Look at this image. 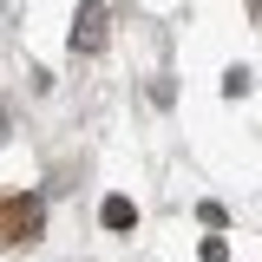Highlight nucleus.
<instances>
[{"instance_id":"nucleus-2","label":"nucleus","mask_w":262,"mask_h":262,"mask_svg":"<svg viewBox=\"0 0 262 262\" xmlns=\"http://www.w3.org/2000/svg\"><path fill=\"white\" fill-rule=\"evenodd\" d=\"M98 223H105V229H131V223H138L131 196H105V203H98Z\"/></svg>"},{"instance_id":"nucleus-3","label":"nucleus","mask_w":262,"mask_h":262,"mask_svg":"<svg viewBox=\"0 0 262 262\" xmlns=\"http://www.w3.org/2000/svg\"><path fill=\"white\" fill-rule=\"evenodd\" d=\"M223 92H229V98L249 92V72H243V66H229V72H223Z\"/></svg>"},{"instance_id":"nucleus-1","label":"nucleus","mask_w":262,"mask_h":262,"mask_svg":"<svg viewBox=\"0 0 262 262\" xmlns=\"http://www.w3.org/2000/svg\"><path fill=\"white\" fill-rule=\"evenodd\" d=\"M98 20H105V7H98V0H79V27H72V46H98Z\"/></svg>"},{"instance_id":"nucleus-4","label":"nucleus","mask_w":262,"mask_h":262,"mask_svg":"<svg viewBox=\"0 0 262 262\" xmlns=\"http://www.w3.org/2000/svg\"><path fill=\"white\" fill-rule=\"evenodd\" d=\"M203 262H229V243H223V236H210V243H203Z\"/></svg>"}]
</instances>
